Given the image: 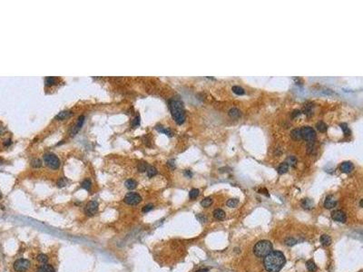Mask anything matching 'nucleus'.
I'll list each match as a JSON object with an SVG mask.
<instances>
[{
    "mask_svg": "<svg viewBox=\"0 0 363 272\" xmlns=\"http://www.w3.org/2000/svg\"><path fill=\"white\" fill-rule=\"evenodd\" d=\"M286 263V258L282 251L273 250L266 255L263 265L268 272H280Z\"/></svg>",
    "mask_w": 363,
    "mask_h": 272,
    "instance_id": "nucleus-1",
    "label": "nucleus"
},
{
    "mask_svg": "<svg viewBox=\"0 0 363 272\" xmlns=\"http://www.w3.org/2000/svg\"><path fill=\"white\" fill-rule=\"evenodd\" d=\"M169 108L175 122L177 124H183L185 121V111L183 103L178 99L172 98L169 101Z\"/></svg>",
    "mask_w": 363,
    "mask_h": 272,
    "instance_id": "nucleus-2",
    "label": "nucleus"
},
{
    "mask_svg": "<svg viewBox=\"0 0 363 272\" xmlns=\"http://www.w3.org/2000/svg\"><path fill=\"white\" fill-rule=\"evenodd\" d=\"M272 251V244L269 241H260L253 247V253L257 257L262 258Z\"/></svg>",
    "mask_w": 363,
    "mask_h": 272,
    "instance_id": "nucleus-3",
    "label": "nucleus"
},
{
    "mask_svg": "<svg viewBox=\"0 0 363 272\" xmlns=\"http://www.w3.org/2000/svg\"><path fill=\"white\" fill-rule=\"evenodd\" d=\"M44 162L46 165L52 170H56L60 167V160L55 153H46L44 155Z\"/></svg>",
    "mask_w": 363,
    "mask_h": 272,
    "instance_id": "nucleus-4",
    "label": "nucleus"
},
{
    "mask_svg": "<svg viewBox=\"0 0 363 272\" xmlns=\"http://www.w3.org/2000/svg\"><path fill=\"white\" fill-rule=\"evenodd\" d=\"M301 130V139H304L305 141H307L309 143H314V140L316 138V133L313 128L310 126H303Z\"/></svg>",
    "mask_w": 363,
    "mask_h": 272,
    "instance_id": "nucleus-5",
    "label": "nucleus"
},
{
    "mask_svg": "<svg viewBox=\"0 0 363 272\" xmlns=\"http://www.w3.org/2000/svg\"><path fill=\"white\" fill-rule=\"evenodd\" d=\"M141 201L142 197L136 192H129L123 198V201L128 205H137Z\"/></svg>",
    "mask_w": 363,
    "mask_h": 272,
    "instance_id": "nucleus-6",
    "label": "nucleus"
},
{
    "mask_svg": "<svg viewBox=\"0 0 363 272\" xmlns=\"http://www.w3.org/2000/svg\"><path fill=\"white\" fill-rule=\"evenodd\" d=\"M30 268V262L27 259H20L14 263V269L16 272H26Z\"/></svg>",
    "mask_w": 363,
    "mask_h": 272,
    "instance_id": "nucleus-7",
    "label": "nucleus"
},
{
    "mask_svg": "<svg viewBox=\"0 0 363 272\" xmlns=\"http://www.w3.org/2000/svg\"><path fill=\"white\" fill-rule=\"evenodd\" d=\"M98 207H99V204L97 201H89L85 208V212L87 216H94L98 210Z\"/></svg>",
    "mask_w": 363,
    "mask_h": 272,
    "instance_id": "nucleus-8",
    "label": "nucleus"
},
{
    "mask_svg": "<svg viewBox=\"0 0 363 272\" xmlns=\"http://www.w3.org/2000/svg\"><path fill=\"white\" fill-rule=\"evenodd\" d=\"M331 217L334 220L338 221V222H341V223H344L347 220V217H346V214L340 210H336L331 213Z\"/></svg>",
    "mask_w": 363,
    "mask_h": 272,
    "instance_id": "nucleus-9",
    "label": "nucleus"
},
{
    "mask_svg": "<svg viewBox=\"0 0 363 272\" xmlns=\"http://www.w3.org/2000/svg\"><path fill=\"white\" fill-rule=\"evenodd\" d=\"M84 122H85V116L84 115H80L76 123L73 126V128L71 130V135L72 136H75L78 133V131H80V129L82 128V126H83Z\"/></svg>",
    "mask_w": 363,
    "mask_h": 272,
    "instance_id": "nucleus-10",
    "label": "nucleus"
},
{
    "mask_svg": "<svg viewBox=\"0 0 363 272\" xmlns=\"http://www.w3.org/2000/svg\"><path fill=\"white\" fill-rule=\"evenodd\" d=\"M336 205H337V201L335 200V198L332 195H329L326 197L325 201H324V207L326 209L331 210L334 208Z\"/></svg>",
    "mask_w": 363,
    "mask_h": 272,
    "instance_id": "nucleus-11",
    "label": "nucleus"
},
{
    "mask_svg": "<svg viewBox=\"0 0 363 272\" xmlns=\"http://www.w3.org/2000/svg\"><path fill=\"white\" fill-rule=\"evenodd\" d=\"M340 169H341V172H344V173H350V172H351L353 171L354 165H353V163L350 162H344L341 163Z\"/></svg>",
    "mask_w": 363,
    "mask_h": 272,
    "instance_id": "nucleus-12",
    "label": "nucleus"
},
{
    "mask_svg": "<svg viewBox=\"0 0 363 272\" xmlns=\"http://www.w3.org/2000/svg\"><path fill=\"white\" fill-rule=\"evenodd\" d=\"M301 207L305 210H311L314 208V201L309 198H305L301 202Z\"/></svg>",
    "mask_w": 363,
    "mask_h": 272,
    "instance_id": "nucleus-13",
    "label": "nucleus"
},
{
    "mask_svg": "<svg viewBox=\"0 0 363 272\" xmlns=\"http://www.w3.org/2000/svg\"><path fill=\"white\" fill-rule=\"evenodd\" d=\"M73 114H74V113L72 111H62L56 115L55 119L63 121V120L67 119V118H69L70 116H73Z\"/></svg>",
    "mask_w": 363,
    "mask_h": 272,
    "instance_id": "nucleus-14",
    "label": "nucleus"
},
{
    "mask_svg": "<svg viewBox=\"0 0 363 272\" xmlns=\"http://www.w3.org/2000/svg\"><path fill=\"white\" fill-rule=\"evenodd\" d=\"M313 108H314V105H313V103H307L306 105L304 106V108H303V113H305L309 117L311 116V115L313 114Z\"/></svg>",
    "mask_w": 363,
    "mask_h": 272,
    "instance_id": "nucleus-15",
    "label": "nucleus"
},
{
    "mask_svg": "<svg viewBox=\"0 0 363 272\" xmlns=\"http://www.w3.org/2000/svg\"><path fill=\"white\" fill-rule=\"evenodd\" d=\"M212 214H213V217L215 218L216 220H224L225 218V212L222 210H221V209L214 210L213 212H212Z\"/></svg>",
    "mask_w": 363,
    "mask_h": 272,
    "instance_id": "nucleus-16",
    "label": "nucleus"
},
{
    "mask_svg": "<svg viewBox=\"0 0 363 272\" xmlns=\"http://www.w3.org/2000/svg\"><path fill=\"white\" fill-rule=\"evenodd\" d=\"M36 272H55V270L51 265L44 264V265H42L37 269Z\"/></svg>",
    "mask_w": 363,
    "mask_h": 272,
    "instance_id": "nucleus-17",
    "label": "nucleus"
},
{
    "mask_svg": "<svg viewBox=\"0 0 363 272\" xmlns=\"http://www.w3.org/2000/svg\"><path fill=\"white\" fill-rule=\"evenodd\" d=\"M320 243L322 244V246H324V247L329 246V245L331 244V237H329V235L323 234L322 236L320 237Z\"/></svg>",
    "mask_w": 363,
    "mask_h": 272,
    "instance_id": "nucleus-18",
    "label": "nucleus"
},
{
    "mask_svg": "<svg viewBox=\"0 0 363 272\" xmlns=\"http://www.w3.org/2000/svg\"><path fill=\"white\" fill-rule=\"evenodd\" d=\"M288 170H289V165H288L286 162L280 163V165H279V167H278V169H277L279 174H284V173H286V172L288 171Z\"/></svg>",
    "mask_w": 363,
    "mask_h": 272,
    "instance_id": "nucleus-19",
    "label": "nucleus"
},
{
    "mask_svg": "<svg viewBox=\"0 0 363 272\" xmlns=\"http://www.w3.org/2000/svg\"><path fill=\"white\" fill-rule=\"evenodd\" d=\"M125 187H126L128 189H135V188H136V186H137V181H136V180H135L129 179V180H125Z\"/></svg>",
    "mask_w": 363,
    "mask_h": 272,
    "instance_id": "nucleus-20",
    "label": "nucleus"
},
{
    "mask_svg": "<svg viewBox=\"0 0 363 272\" xmlns=\"http://www.w3.org/2000/svg\"><path fill=\"white\" fill-rule=\"evenodd\" d=\"M228 113L230 115V117H232V118H239V117L241 116V112H240V110L237 109V108H232V109H230Z\"/></svg>",
    "mask_w": 363,
    "mask_h": 272,
    "instance_id": "nucleus-21",
    "label": "nucleus"
},
{
    "mask_svg": "<svg viewBox=\"0 0 363 272\" xmlns=\"http://www.w3.org/2000/svg\"><path fill=\"white\" fill-rule=\"evenodd\" d=\"M155 128L157 131H159L160 133H163V134H166L168 136H172V131L169 128H165V127H163V126H160V125H157Z\"/></svg>",
    "mask_w": 363,
    "mask_h": 272,
    "instance_id": "nucleus-22",
    "label": "nucleus"
},
{
    "mask_svg": "<svg viewBox=\"0 0 363 272\" xmlns=\"http://www.w3.org/2000/svg\"><path fill=\"white\" fill-rule=\"evenodd\" d=\"M316 129L320 131V133H325V131L328 130V126L326 123H324L323 122H318L316 123Z\"/></svg>",
    "mask_w": 363,
    "mask_h": 272,
    "instance_id": "nucleus-23",
    "label": "nucleus"
},
{
    "mask_svg": "<svg viewBox=\"0 0 363 272\" xmlns=\"http://www.w3.org/2000/svg\"><path fill=\"white\" fill-rule=\"evenodd\" d=\"M306 267H307V269L310 272H315L317 270V266H316L315 262L313 260H308L306 262Z\"/></svg>",
    "mask_w": 363,
    "mask_h": 272,
    "instance_id": "nucleus-24",
    "label": "nucleus"
},
{
    "mask_svg": "<svg viewBox=\"0 0 363 272\" xmlns=\"http://www.w3.org/2000/svg\"><path fill=\"white\" fill-rule=\"evenodd\" d=\"M288 165H289V167L290 166H292V167H295L296 166V164H297V158L295 157V156H289V157L287 158V160H286V162H285Z\"/></svg>",
    "mask_w": 363,
    "mask_h": 272,
    "instance_id": "nucleus-25",
    "label": "nucleus"
},
{
    "mask_svg": "<svg viewBox=\"0 0 363 272\" xmlns=\"http://www.w3.org/2000/svg\"><path fill=\"white\" fill-rule=\"evenodd\" d=\"M291 136H292L294 140H296V141H298V140H301V130H300V129H294V130H292V131H291Z\"/></svg>",
    "mask_w": 363,
    "mask_h": 272,
    "instance_id": "nucleus-26",
    "label": "nucleus"
},
{
    "mask_svg": "<svg viewBox=\"0 0 363 272\" xmlns=\"http://www.w3.org/2000/svg\"><path fill=\"white\" fill-rule=\"evenodd\" d=\"M232 91H233V92L235 94H238V95H243V94H245V91H244V89H243L242 87H241V86H238V85H234V86H233Z\"/></svg>",
    "mask_w": 363,
    "mask_h": 272,
    "instance_id": "nucleus-27",
    "label": "nucleus"
},
{
    "mask_svg": "<svg viewBox=\"0 0 363 272\" xmlns=\"http://www.w3.org/2000/svg\"><path fill=\"white\" fill-rule=\"evenodd\" d=\"M146 171H147V175L149 178H152V177H153V176H155L156 174H157V170H156L153 166L149 165L147 168V170H146Z\"/></svg>",
    "mask_w": 363,
    "mask_h": 272,
    "instance_id": "nucleus-28",
    "label": "nucleus"
},
{
    "mask_svg": "<svg viewBox=\"0 0 363 272\" xmlns=\"http://www.w3.org/2000/svg\"><path fill=\"white\" fill-rule=\"evenodd\" d=\"M36 260L39 263H41V264H46L48 261V257L46 254H39L36 257Z\"/></svg>",
    "mask_w": 363,
    "mask_h": 272,
    "instance_id": "nucleus-29",
    "label": "nucleus"
},
{
    "mask_svg": "<svg viewBox=\"0 0 363 272\" xmlns=\"http://www.w3.org/2000/svg\"><path fill=\"white\" fill-rule=\"evenodd\" d=\"M212 201H212V198L207 197V198H205V199H203L201 201V205L203 206V207H204V208H207V207H209V206H211L212 204Z\"/></svg>",
    "mask_w": 363,
    "mask_h": 272,
    "instance_id": "nucleus-30",
    "label": "nucleus"
},
{
    "mask_svg": "<svg viewBox=\"0 0 363 272\" xmlns=\"http://www.w3.org/2000/svg\"><path fill=\"white\" fill-rule=\"evenodd\" d=\"M56 83V78L54 76H48L45 79V84L46 86H51Z\"/></svg>",
    "mask_w": 363,
    "mask_h": 272,
    "instance_id": "nucleus-31",
    "label": "nucleus"
},
{
    "mask_svg": "<svg viewBox=\"0 0 363 272\" xmlns=\"http://www.w3.org/2000/svg\"><path fill=\"white\" fill-rule=\"evenodd\" d=\"M148 164H147V162H140L139 163H138V166H137V169H138V171H140V172H144V171H146V170H147V168H148Z\"/></svg>",
    "mask_w": 363,
    "mask_h": 272,
    "instance_id": "nucleus-32",
    "label": "nucleus"
},
{
    "mask_svg": "<svg viewBox=\"0 0 363 272\" xmlns=\"http://www.w3.org/2000/svg\"><path fill=\"white\" fill-rule=\"evenodd\" d=\"M199 193H200V192H199V189H192L191 191H190V192H189L190 199H191V200L196 199V198L199 196Z\"/></svg>",
    "mask_w": 363,
    "mask_h": 272,
    "instance_id": "nucleus-33",
    "label": "nucleus"
},
{
    "mask_svg": "<svg viewBox=\"0 0 363 272\" xmlns=\"http://www.w3.org/2000/svg\"><path fill=\"white\" fill-rule=\"evenodd\" d=\"M140 122H141V118H140V115L137 114L136 116L133 120H132V122H131V126L133 127V128H136L137 126L140 125Z\"/></svg>",
    "mask_w": 363,
    "mask_h": 272,
    "instance_id": "nucleus-34",
    "label": "nucleus"
},
{
    "mask_svg": "<svg viewBox=\"0 0 363 272\" xmlns=\"http://www.w3.org/2000/svg\"><path fill=\"white\" fill-rule=\"evenodd\" d=\"M340 127L341 128V130L343 131V134H345V135H350V129H349V127H348V124L347 123H344V122H342V123H340Z\"/></svg>",
    "mask_w": 363,
    "mask_h": 272,
    "instance_id": "nucleus-35",
    "label": "nucleus"
},
{
    "mask_svg": "<svg viewBox=\"0 0 363 272\" xmlns=\"http://www.w3.org/2000/svg\"><path fill=\"white\" fill-rule=\"evenodd\" d=\"M238 204H239V200L238 199H230L227 201V206L230 208H235Z\"/></svg>",
    "mask_w": 363,
    "mask_h": 272,
    "instance_id": "nucleus-36",
    "label": "nucleus"
},
{
    "mask_svg": "<svg viewBox=\"0 0 363 272\" xmlns=\"http://www.w3.org/2000/svg\"><path fill=\"white\" fill-rule=\"evenodd\" d=\"M31 166L34 167V168H40L41 166H42V161H41L40 159L36 158L31 162Z\"/></svg>",
    "mask_w": 363,
    "mask_h": 272,
    "instance_id": "nucleus-37",
    "label": "nucleus"
},
{
    "mask_svg": "<svg viewBox=\"0 0 363 272\" xmlns=\"http://www.w3.org/2000/svg\"><path fill=\"white\" fill-rule=\"evenodd\" d=\"M81 185H82V187H83L85 189H86V191H89L90 188H91V185H92V182H91L90 180L86 179V180H85L83 181V182H82Z\"/></svg>",
    "mask_w": 363,
    "mask_h": 272,
    "instance_id": "nucleus-38",
    "label": "nucleus"
},
{
    "mask_svg": "<svg viewBox=\"0 0 363 272\" xmlns=\"http://www.w3.org/2000/svg\"><path fill=\"white\" fill-rule=\"evenodd\" d=\"M297 243V241L293 238H288L285 240V244L287 246H293Z\"/></svg>",
    "mask_w": 363,
    "mask_h": 272,
    "instance_id": "nucleus-39",
    "label": "nucleus"
},
{
    "mask_svg": "<svg viewBox=\"0 0 363 272\" xmlns=\"http://www.w3.org/2000/svg\"><path fill=\"white\" fill-rule=\"evenodd\" d=\"M67 180H65V178H60L58 180V181H57V186H58L59 188H62V187H64L65 185H67Z\"/></svg>",
    "mask_w": 363,
    "mask_h": 272,
    "instance_id": "nucleus-40",
    "label": "nucleus"
},
{
    "mask_svg": "<svg viewBox=\"0 0 363 272\" xmlns=\"http://www.w3.org/2000/svg\"><path fill=\"white\" fill-rule=\"evenodd\" d=\"M153 209V204H147V205H145L144 207L143 208L142 211L144 213H147V212H149L150 210H152Z\"/></svg>",
    "mask_w": 363,
    "mask_h": 272,
    "instance_id": "nucleus-41",
    "label": "nucleus"
},
{
    "mask_svg": "<svg viewBox=\"0 0 363 272\" xmlns=\"http://www.w3.org/2000/svg\"><path fill=\"white\" fill-rule=\"evenodd\" d=\"M167 166L171 169H174L175 168V163H174V160H170L167 162Z\"/></svg>",
    "mask_w": 363,
    "mask_h": 272,
    "instance_id": "nucleus-42",
    "label": "nucleus"
},
{
    "mask_svg": "<svg viewBox=\"0 0 363 272\" xmlns=\"http://www.w3.org/2000/svg\"><path fill=\"white\" fill-rule=\"evenodd\" d=\"M301 113V112L300 110H294L292 113V118H296V117L300 116Z\"/></svg>",
    "mask_w": 363,
    "mask_h": 272,
    "instance_id": "nucleus-43",
    "label": "nucleus"
},
{
    "mask_svg": "<svg viewBox=\"0 0 363 272\" xmlns=\"http://www.w3.org/2000/svg\"><path fill=\"white\" fill-rule=\"evenodd\" d=\"M184 175H185L186 177H188V178H191V177L193 176V173H192V171H191L186 170V171H184Z\"/></svg>",
    "mask_w": 363,
    "mask_h": 272,
    "instance_id": "nucleus-44",
    "label": "nucleus"
},
{
    "mask_svg": "<svg viewBox=\"0 0 363 272\" xmlns=\"http://www.w3.org/2000/svg\"><path fill=\"white\" fill-rule=\"evenodd\" d=\"M12 143V142H11V140L10 139H8L7 141H6V143H4L5 144V146H9L10 144Z\"/></svg>",
    "mask_w": 363,
    "mask_h": 272,
    "instance_id": "nucleus-45",
    "label": "nucleus"
},
{
    "mask_svg": "<svg viewBox=\"0 0 363 272\" xmlns=\"http://www.w3.org/2000/svg\"><path fill=\"white\" fill-rule=\"evenodd\" d=\"M196 272H208V269H200L196 270Z\"/></svg>",
    "mask_w": 363,
    "mask_h": 272,
    "instance_id": "nucleus-46",
    "label": "nucleus"
},
{
    "mask_svg": "<svg viewBox=\"0 0 363 272\" xmlns=\"http://www.w3.org/2000/svg\"><path fill=\"white\" fill-rule=\"evenodd\" d=\"M362 202H363V200H360V207H362Z\"/></svg>",
    "mask_w": 363,
    "mask_h": 272,
    "instance_id": "nucleus-47",
    "label": "nucleus"
},
{
    "mask_svg": "<svg viewBox=\"0 0 363 272\" xmlns=\"http://www.w3.org/2000/svg\"><path fill=\"white\" fill-rule=\"evenodd\" d=\"M1 198H2V195H1V193H0V199H1Z\"/></svg>",
    "mask_w": 363,
    "mask_h": 272,
    "instance_id": "nucleus-48",
    "label": "nucleus"
}]
</instances>
